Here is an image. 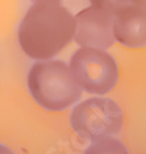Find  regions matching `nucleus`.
<instances>
[{"instance_id":"1","label":"nucleus","mask_w":146,"mask_h":154,"mask_svg":"<svg viewBox=\"0 0 146 154\" xmlns=\"http://www.w3.org/2000/svg\"><path fill=\"white\" fill-rule=\"evenodd\" d=\"M75 17L59 0H34L19 28V42L32 59H51L74 38Z\"/></svg>"},{"instance_id":"2","label":"nucleus","mask_w":146,"mask_h":154,"mask_svg":"<svg viewBox=\"0 0 146 154\" xmlns=\"http://www.w3.org/2000/svg\"><path fill=\"white\" fill-rule=\"evenodd\" d=\"M28 87L34 100L49 111H62L82 95L70 67L61 61L45 59L34 63L28 74Z\"/></svg>"},{"instance_id":"3","label":"nucleus","mask_w":146,"mask_h":154,"mask_svg":"<svg viewBox=\"0 0 146 154\" xmlns=\"http://www.w3.org/2000/svg\"><path fill=\"white\" fill-rule=\"evenodd\" d=\"M68 67L79 87L95 95L109 92L119 79L116 61L103 49L82 46L72 55Z\"/></svg>"},{"instance_id":"4","label":"nucleus","mask_w":146,"mask_h":154,"mask_svg":"<svg viewBox=\"0 0 146 154\" xmlns=\"http://www.w3.org/2000/svg\"><path fill=\"white\" fill-rule=\"evenodd\" d=\"M71 127L81 137L91 140L112 137L123 125V112L111 99L91 97L79 103L71 112Z\"/></svg>"},{"instance_id":"5","label":"nucleus","mask_w":146,"mask_h":154,"mask_svg":"<svg viewBox=\"0 0 146 154\" xmlns=\"http://www.w3.org/2000/svg\"><path fill=\"white\" fill-rule=\"evenodd\" d=\"M74 17L76 44L103 50L113 45V15L91 5Z\"/></svg>"},{"instance_id":"6","label":"nucleus","mask_w":146,"mask_h":154,"mask_svg":"<svg viewBox=\"0 0 146 154\" xmlns=\"http://www.w3.org/2000/svg\"><path fill=\"white\" fill-rule=\"evenodd\" d=\"M113 37L129 48L146 45V7L128 4L113 16Z\"/></svg>"},{"instance_id":"7","label":"nucleus","mask_w":146,"mask_h":154,"mask_svg":"<svg viewBox=\"0 0 146 154\" xmlns=\"http://www.w3.org/2000/svg\"><path fill=\"white\" fill-rule=\"evenodd\" d=\"M84 154H128V150L119 140L113 137H103L95 140L87 148Z\"/></svg>"},{"instance_id":"8","label":"nucleus","mask_w":146,"mask_h":154,"mask_svg":"<svg viewBox=\"0 0 146 154\" xmlns=\"http://www.w3.org/2000/svg\"><path fill=\"white\" fill-rule=\"evenodd\" d=\"M91 4L96 8H100L103 11L111 13V15H116L120 9H123L124 7L130 4L129 0H90Z\"/></svg>"},{"instance_id":"9","label":"nucleus","mask_w":146,"mask_h":154,"mask_svg":"<svg viewBox=\"0 0 146 154\" xmlns=\"http://www.w3.org/2000/svg\"><path fill=\"white\" fill-rule=\"evenodd\" d=\"M0 154H15V153H13L9 148H7V146L0 143Z\"/></svg>"},{"instance_id":"10","label":"nucleus","mask_w":146,"mask_h":154,"mask_svg":"<svg viewBox=\"0 0 146 154\" xmlns=\"http://www.w3.org/2000/svg\"><path fill=\"white\" fill-rule=\"evenodd\" d=\"M129 3H132V4H137V5H144V7H146V0H129Z\"/></svg>"}]
</instances>
